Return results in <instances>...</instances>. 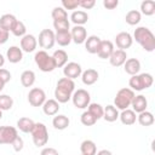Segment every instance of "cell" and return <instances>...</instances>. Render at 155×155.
I'll use <instances>...</instances> for the list:
<instances>
[{
    "label": "cell",
    "mask_w": 155,
    "mask_h": 155,
    "mask_svg": "<svg viewBox=\"0 0 155 155\" xmlns=\"http://www.w3.org/2000/svg\"><path fill=\"white\" fill-rule=\"evenodd\" d=\"M127 59V53L124 50H114V52L111 53V56L109 57V62L113 67H121L124 65V63Z\"/></svg>",
    "instance_id": "obj_16"
},
{
    "label": "cell",
    "mask_w": 155,
    "mask_h": 155,
    "mask_svg": "<svg viewBox=\"0 0 155 155\" xmlns=\"http://www.w3.org/2000/svg\"><path fill=\"white\" fill-rule=\"evenodd\" d=\"M62 7L64 10H75L79 7V0H62Z\"/></svg>",
    "instance_id": "obj_42"
},
{
    "label": "cell",
    "mask_w": 155,
    "mask_h": 155,
    "mask_svg": "<svg viewBox=\"0 0 155 155\" xmlns=\"http://www.w3.org/2000/svg\"><path fill=\"white\" fill-rule=\"evenodd\" d=\"M101 38L97 36V35H91L86 39L85 41V48L88 53H97L98 48H99V45H101Z\"/></svg>",
    "instance_id": "obj_18"
},
{
    "label": "cell",
    "mask_w": 155,
    "mask_h": 155,
    "mask_svg": "<svg viewBox=\"0 0 155 155\" xmlns=\"http://www.w3.org/2000/svg\"><path fill=\"white\" fill-rule=\"evenodd\" d=\"M54 39H56V42L59 45V46H68L70 42H71V35H70V31H62V33H56L54 34Z\"/></svg>",
    "instance_id": "obj_32"
},
{
    "label": "cell",
    "mask_w": 155,
    "mask_h": 155,
    "mask_svg": "<svg viewBox=\"0 0 155 155\" xmlns=\"http://www.w3.org/2000/svg\"><path fill=\"white\" fill-rule=\"evenodd\" d=\"M80 150H81V154L82 155H96L97 153V147H96V143L91 139H86L81 143L80 145Z\"/></svg>",
    "instance_id": "obj_29"
},
{
    "label": "cell",
    "mask_w": 155,
    "mask_h": 155,
    "mask_svg": "<svg viewBox=\"0 0 155 155\" xmlns=\"http://www.w3.org/2000/svg\"><path fill=\"white\" fill-rule=\"evenodd\" d=\"M80 120H81V124L82 125H85V126H93L94 124H96V117L91 114V113H88L87 110L86 111H84L82 114H81V117H80Z\"/></svg>",
    "instance_id": "obj_41"
},
{
    "label": "cell",
    "mask_w": 155,
    "mask_h": 155,
    "mask_svg": "<svg viewBox=\"0 0 155 155\" xmlns=\"http://www.w3.org/2000/svg\"><path fill=\"white\" fill-rule=\"evenodd\" d=\"M0 80H1L4 84H7V82L11 80V73H10L7 69L0 68Z\"/></svg>",
    "instance_id": "obj_44"
},
{
    "label": "cell",
    "mask_w": 155,
    "mask_h": 155,
    "mask_svg": "<svg viewBox=\"0 0 155 155\" xmlns=\"http://www.w3.org/2000/svg\"><path fill=\"white\" fill-rule=\"evenodd\" d=\"M18 136L17 128L12 126H0V144H11Z\"/></svg>",
    "instance_id": "obj_10"
},
{
    "label": "cell",
    "mask_w": 155,
    "mask_h": 155,
    "mask_svg": "<svg viewBox=\"0 0 155 155\" xmlns=\"http://www.w3.org/2000/svg\"><path fill=\"white\" fill-rule=\"evenodd\" d=\"M69 124H70V120H69V117L65 116V115H56V116L53 117V120H52L53 127H54L56 130H59V131L65 130V128L69 126Z\"/></svg>",
    "instance_id": "obj_30"
},
{
    "label": "cell",
    "mask_w": 155,
    "mask_h": 155,
    "mask_svg": "<svg viewBox=\"0 0 155 155\" xmlns=\"http://www.w3.org/2000/svg\"><path fill=\"white\" fill-rule=\"evenodd\" d=\"M4 64H5V58H4V56L0 53V68H1Z\"/></svg>",
    "instance_id": "obj_50"
},
{
    "label": "cell",
    "mask_w": 155,
    "mask_h": 155,
    "mask_svg": "<svg viewBox=\"0 0 155 155\" xmlns=\"http://www.w3.org/2000/svg\"><path fill=\"white\" fill-rule=\"evenodd\" d=\"M40 155H59V153L54 149V148H51V147H46L41 150Z\"/></svg>",
    "instance_id": "obj_47"
},
{
    "label": "cell",
    "mask_w": 155,
    "mask_h": 155,
    "mask_svg": "<svg viewBox=\"0 0 155 155\" xmlns=\"http://www.w3.org/2000/svg\"><path fill=\"white\" fill-rule=\"evenodd\" d=\"M96 155H113L111 151L107 150V149H103V150H99L98 153H96Z\"/></svg>",
    "instance_id": "obj_49"
},
{
    "label": "cell",
    "mask_w": 155,
    "mask_h": 155,
    "mask_svg": "<svg viewBox=\"0 0 155 155\" xmlns=\"http://www.w3.org/2000/svg\"><path fill=\"white\" fill-rule=\"evenodd\" d=\"M4 86H5V84H4V82H2L1 80H0V92L2 91V88H4Z\"/></svg>",
    "instance_id": "obj_51"
},
{
    "label": "cell",
    "mask_w": 155,
    "mask_h": 155,
    "mask_svg": "<svg viewBox=\"0 0 155 155\" xmlns=\"http://www.w3.org/2000/svg\"><path fill=\"white\" fill-rule=\"evenodd\" d=\"M63 74L64 78H68L70 80H74L82 74V68L79 63L76 62H69L63 67Z\"/></svg>",
    "instance_id": "obj_11"
},
{
    "label": "cell",
    "mask_w": 155,
    "mask_h": 155,
    "mask_svg": "<svg viewBox=\"0 0 155 155\" xmlns=\"http://www.w3.org/2000/svg\"><path fill=\"white\" fill-rule=\"evenodd\" d=\"M81 155H82V154H81Z\"/></svg>",
    "instance_id": "obj_53"
},
{
    "label": "cell",
    "mask_w": 155,
    "mask_h": 155,
    "mask_svg": "<svg viewBox=\"0 0 155 155\" xmlns=\"http://www.w3.org/2000/svg\"><path fill=\"white\" fill-rule=\"evenodd\" d=\"M53 28L56 29V33L69 31V29H70V23H69L68 19H63V21H53Z\"/></svg>",
    "instance_id": "obj_40"
},
{
    "label": "cell",
    "mask_w": 155,
    "mask_h": 155,
    "mask_svg": "<svg viewBox=\"0 0 155 155\" xmlns=\"http://www.w3.org/2000/svg\"><path fill=\"white\" fill-rule=\"evenodd\" d=\"M103 119L105 121H108V122L116 121L119 119V110L114 105H111V104L107 105L104 108V111H103Z\"/></svg>",
    "instance_id": "obj_28"
},
{
    "label": "cell",
    "mask_w": 155,
    "mask_h": 155,
    "mask_svg": "<svg viewBox=\"0 0 155 155\" xmlns=\"http://www.w3.org/2000/svg\"><path fill=\"white\" fill-rule=\"evenodd\" d=\"M17 21H18V19H17L13 15H11V13L2 15V16L0 17V28L5 29V30H7V31H11Z\"/></svg>",
    "instance_id": "obj_22"
},
{
    "label": "cell",
    "mask_w": 155,
    "mask_h": 155,
    "mask_svg": "<svg viewBox=\"0 0 155 155\" xmlns=\"http://www.w3.org/2000/svg\"><path fill=\"white\" fill-rule=\"evenodd\" d=\"M6 58L10 63H18L23 58V51L18 46H11L6 52Z\"/></svg>",
    "instance_id": "obj_20"
},
{
    "label": "cell",
    "mask_w": 155,
    "mask_h": 155,
    "mask_svg": "<svg viewBox=\"0 0 155 155\" xmlns=\"http://www.w3.org/2000/svg\"><path fill=\"white\" fill-rule=\"evenodd\" d=\"M59 103L56 99H46V102L42 104V110L46 115L48 116H53L57 115L58 110H59Z\"/></svg>",
    "instance_id": "obj_21"
},
{
    "label": "cell",
    "mask_w": 155,
    "mask_h": 155,
    "mask_svg": "<svg viewBox=\"0 0 155 155\" xmlns=\"http://www.w3.org/2000/svg\"><path fill=\"white\" fill-rule=\"evenodd\" d=\"M74 91H75L74 80H70L68 78H62L57 82V86L54 90V98L59 104L67 103L71 99Z\"/></svg>",
    "instance_id": "obj_1"
},
{
    "label": "cell",
    "mask_w": 155,
    "mask_h": 155,
    "mask_svg": "<svg viewBox=\"0 0 155 155\" xmlns=\"http://www.w3.org/2000/svg\"><path fill=\"white\" fill-rule=\"evenodd\" d=\"M13 105V99L8 94H0V110H10Z\"/></svg>",
    "instance_id": "obj_38"
},
{
    "label": "cell",
    "mask_w": 155,
    "mask_h": 155,
    "mask_svg": "<svg viewBox=\"0 0 155 155\" xmlns=\"http://www.w3.org/2000/svg\"><path fill=\"white\" fill-rule=\"evenodd\" d=\"M35 82V73L33 70H24L21 75V84L24 87H31Z\"/></svg>",
    "instance_id": "obj_31"
},
{
    "label": "cell",
    "mask_w": 155,
    "mask_h": 155,
    "mask_svg": "<svg viewBox=\"0 0 155 155\" xmlns=\"http://www.w3.org/2000/svg\"><path fill=\"white\" fill-rule=\"evenodd\" d=\"M71 101H73V104L78 109H85L91 103V96L86 90L79 88V90L74 91V93L71 96Z\"/></svg>",
    "instance_id": "obj_7"
},
{
    "label": "cell",
    "mask_w": 155,
    "mask_h": 155,
    "mask_svg": "<svg viewBox=\"0 0 155 155\" xmlns=\"http://www.w3.org/2000/svg\"><path fill=\"white\" fill-rule=\"evenodd\" d=\"M132 42H133L132 35L127 31H121L115 36V44H116L119 50L125 51L126 48H130L132 46Z\"/></svg>",
    "instance_id": "obj_12"
},
{
    "label": "cell",
    "mask_w": 155,
    "mask_h": 155,
    "mask_svg": "<svg viewBox=\"0 0 155 155\" xmlns=\"http://www.w3.org/2000/svg\"><path fill=\"white\" fill-rule=\"evenodd\" d=\"M96 5L94 0H79V6H81L84 10H90Z\"/></svg>",
    "instance_id": "obj_45"
},
{
    "label": "cell",
    "mask_w": 155,
    "mask_h": 155,
    "mask_svg": "<svg viewBox=\"0 0 155 155\" xmlns=\"http://www.w3.org/2000/svg\"><path fill=\"white\" fill-rule=\"evenodd\" d=\"M140 18H142V15L139 11L137 10H131L126 13V17H125V21L127 24L130 25H136L140 22Z\"/></svg>",
    "instance_id": "obj_33"
},
{
    "label": "cell",
    "mask_w": 155,
    "mask_h": 155,
    "mask_svg": "<svg viewBox=\"0 0 155 155\" xmlns=\"http://www.w3.org/2000/svg\"><path fill=\"white\" fill-rule=\"evenodd\" d=\"M132 39H134L147 52H153L155 50V36L147 27L136 28Z\"/></svg>",
    "instance_id": "obj_2"
},
{
    "label": "cell",
    "mask_w": 155,
    "mask_h": 155,
    "mask_svg": "<svg viewBox=\"0 0 155 155\" xmlns=\"http://www.w3.org/2000/svg\"><path fill=\"white\" fill-rule=\"evenodd\" d=\"M56 68H62L68 63V53L64 50H56L52 54Z\"/></svg>",
    "instance_id": "obj_23"
},
{
    "label": "cell",
    "mask_w": 155,
    "mask_h": 155,
    "mask_svg": "<svg viewBox=\"0 0 155 155\" xmlns=\"http://www.w3.org/2000/svg\"><path fill=\"white\" fill-rule=\"evenodd\" d=\"M153 82H154V78L151 74L142 73V74L132 75L128 81V85L132 91H143L149 88L153 85Z\"/></svg>",
    "instance_id": "obj_3"
},
{
    "label": "cell",
    "mask_w": 155,
    "mask_h": 155,
    "mask_svg": "<svg viewBox=\"0 0 155 155\" xmlns=\"http://www.w3.org/2000/svg\"><path fill=\"white\" fill-rule=\"evenodd\" d=\"M2 117V110H0V119Z\"/></svg>",
    "instance_id": "obj_52"
},
{
    "label": "cell",
    "mask_w": 155,
    "mask_h": 155,
    "mask_svg": "<svg viewBox=\"0 0 155 155\" xmlns=\"http://www.w3.org/2000/svg\"><path fill=\"white\" fill-rule=\"evenodd\" d=\"M28 102L33 107H42L46 102V93L40 87H34L28 93Z\"/></svg>",
    "instance_id": "obj_9"
},
{
    "label": "cell",
    "mask_w": 155,
    "mask_h": 155,
    "mask_svg": "<svg viewBox=\"0 0 155 155\" xmlns=\"http://www.w3.org/2000/svg\"><path fill=\"white\" fill-rule=\"evenodd\" d=\"M70 35H71V41H74L78 45L84 44L87 39V31L84 25H74L70 30Z\"/></svg>",
    "instance_id": "obj_13"
},
{
    "label": "cell",
    "mask_w": 155,
    "mask_h": 155,
    "mask_svg": "<svg viewBox=\"0 0 155 155\" xmlns=\"http://www.w3.org/2000/svg\"><path fill=\"white\" fill-rule=\"evenodd\" d=\"M34 126H35V122L29 117H21L17 121V128L23 133H31Z\"/></svg>",
    "instance_id": "obj_27"
},
{
    "label": "cell",
    "mask_w": 155,
    "mask_h": 155,
    "mask_svg": "<svg viewBox=\"0 0 155 155\" xmlns=\"http://www.w3.org/2000/svg\"><path fill=\"white\" fill-rule=\"evenodd\" d=\"M8 33H10V31H7V30L0 28V45H1V44H5V42L8 40Z\"/></svg>",
    "instance_id": "obj_48"
},
{
    "label": "cell",
    "mask_w": 155,
    "mask_h": 155,
    "mask_svg": "<svg viewBox=\"0 0 155 155\" xmlns=\"http://www.w3.org/2000/svg\"><path fill=\"white\" fill-rule=\"evenodd\" d=\"M31 138L36 147H44L48 142V132L46 126L42 122H35V126L31 131Z\"/></svg>",
    "instance_id": "obj_6"
},
{
    "label": "cell",
    "mask_w": 155,
    "mask_h": 155,
    "mask_svg": "<svg viewBox=\"0 0 155 155\" xmlns=\"http://www.w3.org/2000/svg\"><path fill=\"white\" fill-rule=\"evenodd\" d=\"M119 117L121 120V122L126 126H131L136 122L137 120V115L132 109H125L121 111V114H119Z\"/></svg>",
    "instance_id": "obj_25"
},
{
    "label": "cell",
    "mask_w": 155,
    "mask_h": 155,
    "mask_svg": "<svg viewBox=\"0 0 155 155\" xmlns=\"http://www.w3.org/2000/svg\"><path fill=\"white\" fill-rule=\"evenodd\" d=\"M119 5V0H103V6L107 10H114L115 7H117Z\"/></svg>",
    "instance_id": "obj_46"
},
{
    "label": "cell",
    "mask_w": 155,
    "mask_h": 155,
    "mask_svg": "<svg viewBox=\"0 0 155 155\" xmlns=\"http://www.w3.org/2000/svg\"><path fill=\"white\" fill-rule=\"evenodd\" d=\"M131 107L133 108L132 110L134 113H142V111H145L147 110V107H148V101L145 98V96L143 94H138V96H134L133 99H132V103H131Z\"/></svg>",
    "instance_id": "obj_17"
},
{
    "label": "cell",
    "mask_w": 155,
    "mask_h": 155,
    "mask_svg": "<svg viewBox=\"0 0 155 155\" xmlns=\"http://www.w3.org/2000/svg\"><path fill=\"white\" fill-rule=\"evenodd\" d=\"M11 145L13 147V149H15V151H21L22 149H23V145H24V142H23V139L19 137V136H17L15 139H13V142L11 143Z\"/></svg>",
    "instance_id": "obj_43"
},
{
    "label": "cell",
    "mask_w": 155,
    "mask_h": 155,
    "mask_svg": "<svg viewBox=\"0 0 155 155\" xmlns=\"http://www.w3.org/2000/svg\"><path fill=\"white\" fill-rule=\"evenodd\" d=\"M125 71L130 75H137L140 70V62L137 58H128L124 63Z\"/></svg>",
    "instance_id": "obj_19"
},
{
    "label": "cell",
    "mask_w": 155,
    "mask_h": 155,
    "mask_svg": "<svg viewBox=\"0 0 155 155\" xmlns=\"http://www.w3.org/2000/svg\"><path fill=\"white\" fill-rule=\"evenodd\" d=\"M98 76H99V75H98V71H97V70H94V69H87V70L82 71V74H81V80H82V82H84L85 85L91 86V85H93L94 82H97Z\"/></svg>",
    "instance_id": "obj_24"
},
{
    "label": "cell",
    "mask_w": 155,
    "mask_h": 155,
    "mask_svg": "<svg viewBox=\"0 0 155 155\" xmlns=\"http://www.w3.org/2000/svg\"><path fill=\"white\" fill-rule=\"evenodd\" d=\"M34 61H35V64L38 65V68L44 71V73H48V71H52L56 65H54V62H53V58L52 56H50L46 51L41 50V51H38L34 56Z\"/></svg>",
    "instance_id": "obj_5"
},
{
    "label": "cell",
    "mask_w": 155,
    "mask_h": 155,
    "mask_svg": "<svg viewBox=\"0 0 155 155\" xmlns=\"http://www.w3.org/2000/svg\"><path fill=\"white\" fill-rule=\"evenodd\" d=\"M134 96H136L134 92L128 87H124V88L119 90L114 98V107L117 110L119 109L120 110L128 109V107H131V103H132V99Z\"/></svg>",
    "instance_id": "obj_4"
},
{
    "label": "cell",
    "mask_w": 155,
    "mask_h": 155,
    "mask_svg": "<svg viewBox=\"0 0 155 155\" xmlns=\"http://www.w3.org/2000/svg\"><path fill=\"white\" fill-rule=\"evenodd\" d=\"M53 21H63V19H68V13L67 11L62 7V6H57L52 10V13H51Z\"/></svg>",
    "instance_id": "obj_37"
},
{
    "label": "cell",
    "mask_w": 155,
    "mask_h": 155,
    "mask_svg": "<svg viewBox=\"0 0 155 155\" xmlns=\"http://www.w3.org/2000/svg\"><path fill=\"white\" fill-rule=\"evenodd\" d=\"M11 31H12V34H13L15 36L23 38V36L25 35V33H27V28H25V25H24V23H23L22 21H17Z\"/></svg>",
    "instance_id": "obj_39"
},
{
    "label": "cell",
    "mask_w": 155,
    "mask_h": 155,
    "mask_svg": "<svg viewBox=\"0 0 155 155\" xmlns=\"http://www.w3.org/2000/svg\"><path fill=\"white\" fill-rule=\"evenodd\" d=\"M113 52H114V44L110 40H102L99 48L97 51L98 57L103 58V59H107V58L109 59V57L111 56Z\"/></svg>",
    "instance_id": "obj_15"
},
{
    "label": "cell",
    "mask_w": 155,
    "mask_h": 155,
    "mask_svg": "<svg viewBox=\"0 0 155 155\" xmlns=\"http://www.w3.org/2000/svg\"><path fill=\"white\" fill-rule=\"evenodd\" d=\"M137 120L142 126H151L154 124V115L150 111L145 110L139 113V115L137 116Z\"/></svg>",
    "instance_id": "obj_34"
},
{
    "label": "cell",
    "mask_w": 155,
    "mask_h": 155,
    "mask_svg": "<svg viewBox=\"0 0 155 155\" xmlns=\"http://www.w3.org/2000/svg\"><path fill=\"white\" fill-rule=\"evenodd\" d=\"M70 19L75 25H84L88 21V15L82 10H76L70 15Z\"/></svg>",
    "instance_id": "obj_26"
},
{
    "label": "cell",
    "mask_w": 155,
    "mask_h": 155,
    "mask_svg": "<svg viewBox=\"0 0 155 155\" xmlns=\"http://www.w3.org/2000/svg\"><path fill=\"white\" fill-rule=\"evenodd\" d=\"M56 42L54 39V31L52 29H42L39 34V45L41 48H44V51L50 50L53 47Z\"/></svg>",
    "instance_id": "obj_8"
},
{
    "label": "cell",
    "mask_w": 155,
    "mask_h": 155,
    "mask_svg": "<svg viewBox=\"0 0 155 155\" xmlns=\"http://www.w3.org/2000/svg\"><path fill=\"white\" fill-rule=\"evenodd\" d=\"M38 45V40L34 35L31 34H25L22 39H21V50L24 52H33L35 51Z\"/></svg>",
    "instance_id": "obj_14"
},
{
    "label": "cell",
    "mask_w": 155,
    "mask_h": 155,
    "mask_svg": "<svg viewBox=\"0 0 155 155\" xmlns=\"http://www.w3.org/2000/svg\"><path fill=\"white\" fill-rule=\"evenodd\" d=\"M87 111L91 113V114L96 117V120H98V119L103 117L104 108H103L101 104H98V103H90V104H88V109H87Z\"/></svg>",
    "instance_id": "obj_36"
},
{
    "label": "cell",
    "mask_w": 155,
    "mask_h": 155,
    "mask_svg": "<svg viewBox=\"0 0 155 155\" xmlns=\"http://www.w3.org/2000/svg\"><path fill=\"white\" fill-rule=\"evenodd\" d=\"M140 13L145 16H151L155 13V1L153 0H144L140 4Z\"/></svg>",
    "instance_id": "obj_35"
}]
</instances>
